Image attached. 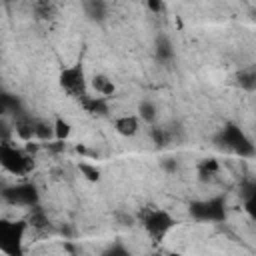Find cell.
<instances>
[{"mask_svg":"<svg viewBox=\"0 0 256 256\" xmlns=\"http://www.w3.org/2000/svg\"><path fill=\"white\" fill-rule=\"evenodd\" d=\"M26 220L0 218V252L4 256H24Z\"/></svg>","mask_w":256,"mask_h":256,"instance_id":"1","label":"cell"},{"mask_svg":"<svg viewBox=\"0 0 256 256\" xmlns=\"http://www.w3.org/2000/svg\"><path fill=\"white\" fill-rule=\"evenodd\" d=\"M0 168L12 176H26L34 168V158L14 142H4L0 144Z\"/></svg>","mask_w":256,"mask_h":256,"instance_id":"2","label":"cell"},{"mask_svg":"<svg viewBox=\"0 0 256 256\" xmlns=\"http://www.w3.org/2000/svg\"><path fill=\"white\" fill-rule=\"evenodd\" d=\"M58 84L60 88L70 96V98H76L78 102L82 98H86L90 92H88V78H86V70H84V64L78 60L70 66H64L58 74Z\"/></svg>","mask_w":256,"mask_h":256,"instance_id":"3","label":"cell"},{"mask_svg":"<svg viewBox=\"0 0 256 256\" xmlns=\"http://www.w3.org/2000/svg\"><path fill=\"white\" fill-rule=\"evenodd\" d=\"M140 224L152 240H162L176 226V218L164 208L150 206L140 212Z\"/></svg>","mask_w":256,"mask_h":256,"instance_id":"4","label":"cell"},{"mask_svg":"<svg viewBox=\"0 0 256 256\" xmlns=\"http://www.w3.org/2000/svg\"><path fill=\"white\" fill-rule=\"evenodd\" d=\"M216 142L228 150V152H234L242 158H252L254 156V144L252 140L244 134V130L236 124H226L220 132H218V138Z\"/></svg>","mask_w":256,"mask_h":256,"instance_id":"5","label":"cell"},{"mask_svg":"<svg viewBox=\"0 0 256 256\" xmlns=\"http://www.w3.org/2000/svg\"><path fill=\"white\" fill-rule=\"evenodd\" d=\"M190 216L196 222H222L226 220V200L224 196H210L204 200L190 202Z\"/></svg>","mask_w":256,"mask_h":256,"instance_id":"6","label":"cell"},{"mask_svg":"<svg viewBox=\"0 0 256 256\" xmlns=\"http://www.w3.org/2000/svg\"><path fill=\"white\" fill-rule=\"evenodd\" d=\"M0 198L16 208H34L40 202L38 188L32 182H18V184H6Z\"/></svg>","mask_w":256,"mask_h":256,"instance_id":"7","label":"cell"},{"mask_svg":"<svg viewBox=\"0 0 256 256\" xmlns=\"http://www.w3.org/2000/svg\"><path fill=\"white\" fill-rule=\"evenodd\" d=\"M34 122L36 118H32L26 112H20L18 116L12 118V128H14V136H18L22 142H30L34 140Z\"/></svg>","mask_w":256,"mask_h":256,"instance_id":"8","label":"cell"},{"mask_svg":"<svg viewBox=\"0 0 256 256\" xmlns=\"http://www.w3.org/2000/svg\"><path fill=\"white\" fill-rule=\"evenodd\" d=\"M114 130L124 138H132L140 132V118L136 114H122L114 120Z\"/></svg>","mask_w":256,"mask_h":256,"instance_id":"9","label":"cell"},{"mask_svg":"<svg viewBox=\"0 0 256 256\" xmlns=\"http://www.w3.org/2000/svg\"><path fill=\"white\" fill-rule=\"evenodd\" d=\"M88 88H92L96 96H102V98H108V100H110L112 94L116 92L114 82H112L106 74H94V76L90 78V82H88Z\"/></svg>","mask_w":256,"mask_h":256,"instance_id":"10","label":"cell"},{"mask_svg":"<svg viewBox=\"0 0 256 256\" xmlns=\"http://www.w3.org/2000/svg\"><path fill=\"white\" fill-rule=\"evenodd\" d=\"M80 106L90 112V114H96V116H106L110 106H108V98H102V96H96V94H88L86 98L80 100Z\"/></svg>","mask_w":256,"mask_h":256,"instance_id":"11","label":"cell"},{"mask_svg":"<svg viewBox=\"0 0 256 256\" xmlns=\"http://www.w3.org/2000/svg\"><path fill=\"white\" fill-rule=\"evenodd\" d=\"M20 112H24L20 100L14 96V94H8V92H0V116L6 118V116H18Z\"/></svg>","mask_w":256,"mask_h":256,"instance_id":"12","label":"cell"},{"mask_svg":"<svg viewBox=\"0 0 256 256\" xmlns=\"http://www.w3.org/2000/svg\"><path fill=\"white\" fill-rule=\"evenodd\" d=\"M82 10L90 20H96V22H102L108 16V4L102 0H86L82 2Z\"/></svg>","mask_w":256,"mask_h":256,"instance_id":"13","label":"cell"},{"mask_svg":"<svg viewBox=\"0 0 256 256\" xmlns=\"http://www.w3.org/2000/svg\"><path fill=\"white\" fill-rule=\"evenodd\" d=\"M154 54L160 62H170L174 58V46L168 36H158L154 44Z\"/></svg>","mask_w":256,"mask_h":256,"instance_id":"14","label":"cell"},{"mask_svg":"<svg viewBox=\"0 0 256 256\" xmlns=\"http://www.w3.org/2000/svg\"><path fill=\"white\" fill-rule=\"evenodd\" d=\"M136 116H138L140 122H144V124H154L156 118H158V110H156L154 102L142 100V102L138 104V114H136Z\"/></svg>","mask_w":256,"mask_h":256,"instance_id":"15","label":"cell"},{"mask_svg":"<svg viewBox=\"0 0 256 256\" xmlns=\"http://www.w3.org/2000/svg\"><path fill=\"white\" fill-rule=\"evenodd\" d=\"M54 138V126L46 120H40L36 118L34 122V140H40V142H48Z\"/></svg>","mask_w":256,"mask_h":256,"instance_id":"16","label":"cell"},{"mask_svg":"<svg viewBox=\"0 0 256 256\" xmlns=\"http://www.w3.org/2000/svg\"><path fill=\"white\" fill-rule=\"evenodd\" d=\"M52 126H54V140H56V142H66V140L70 138L72 126H70L64 118L56 116V118H54V122H52Z\"/></svg>","mask_w":256,"mask_h":256,"instance_id":"17","label":"cell"},{"mask_svg":"<svg viewBox=\"0 0 256 256\" xmlns=\"http://www.w3.org/2000/svg\"><path fill=\"white\" fill-rule=\"evenodd\" d=\"M238 84L240 88H244L246 92H252L256 88V72L254 68H244L238 72Z\"/></svg>","mask_w":256,"mask_h":256,"instance_id":"18","label":"cell"},{"mask_svg":"<svg viewBox=\"0 0 256 256\" xmlns=\"http://www.w3.org/2000/svg\"><path fill=\"white\" fill-rule=\"evenodd\" d=\"M198 174L202 176V178H210V176H214V174H218V170H220V164H218V160L216 158H204V160H200L198 162Z\"/></svg>","mask_w":256,"mask_h":256,"instance_id":"19","label":"cell"},{"mask_svg":"<svg viewBox=\"0 0 256 256\" xmlns=\"http://www.w3.org/2000/svg\"><path fill=\"white\" fill-rule=\"evenodd\" d=\"M26 224L32 226V228H46L48 226V216L44 214V210L40 206H34V208H30V216H28Z\"/></svg>","mask_w":256,"mask_h":256,"instance_id":"20","label":"cell"},{"mask_svg":"<svg viewBox=\"0 0 256 256\" xmlns=\"http://www.w3.org/2000/svg\"><path fill=\"white\" fill-rule=\"evenodd\" d=\"M78 170H80V174L86 178V180H90V182H98L100 180V168L96 166V164H90V162H80L78 164Z\"/></svg>","mask_w":256,"mask_h":256,"instance_id":"21","label":"cell"},{"mask_svg":"<svg viewBox=\"0 0 256 256\" xmlns=\"http://www.w3.org/2000/svg\"><path fill=\"white\" fill-rule=\"evenodd\" d=\"M14 138V128H12V122L8 118H2L0 116V144L4 142H12Z\"/></svg>","mask_w":256,"mask_h":256,"instance_id":"22","label":"cell"},{"mask_svg":"<svg viewBox=\"0 0 256 256\" xmlns=\"http://www.w3.org/2000/svg\"><path fill=\"white\" fill-rule=\"evenodd\" d=\"M34 8H36V12H38L40 18L54 16V4H50V2H38V4H34Z\"/></svg>","mask_w":256,"mask_h":256,"instance_id":"23","label":"cell"},{"mask_svg":"<svg viewBox=\"0 0 256 256\" xmlns=\"http://www.w3.org/2000/svg\"><path fill=\"white\" fill-rule=\"evenodd\" d=\"M102 256H132V254L126 250V246H122V244H112V246H108V248L102 252Z\"/></svg>","mask_w":256,"mask_h":256,"instance_id":"24","label":"cell"},{"mask_svg":"<svg viewBox=\"0 0 256 256\" xmlns=\"http://www.w3.org/2000/svg\"><path fill=\"white\" fill-rule=\"evenodd\" d=\"M148 8L154 10V12H160V10L164 8V4H162V2H148Z\"/></svg>","mask_w":256,"mask_h":256,"instance_id":"25","label":"cell"},{"mask_svg":"<svg viewBox=\"0 0 256 256\" xmlns=\"http://www.w3.org/2000/svg\"><path fill=\"white\" fill-rule=\"evenodd\" d=\"M176 166H178V164H176V160H168V162H164V168H166L168 172H174V170H176Z\"/></svg>","mask_w":256,"mask_h":256,"instance_id":"26","label":"cell"},{"mask_svg":"<svg viewBox=\"0 0 256 256\" xmlns=\"http://www.w3.org/2000/svg\"><path fill=\"white\" fill-rule=\"evenodd\" d=\"M168 256H182V254H178V252H170Z\"/></svg>","mask_w":256,"mask_h":256,"instance_id":"27","label":"cell"}]
</instances>
